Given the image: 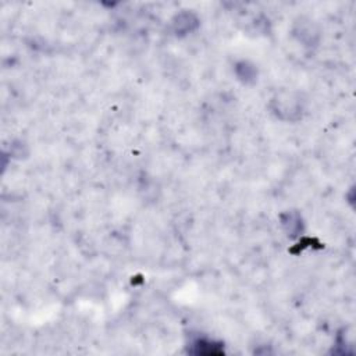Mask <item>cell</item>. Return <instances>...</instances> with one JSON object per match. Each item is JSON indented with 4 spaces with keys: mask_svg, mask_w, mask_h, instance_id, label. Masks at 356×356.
I'll use <instances>...</instances> for the list:
<instances>
[{
    "mask_svg": "<svg viewBox=\"0 0 356 356\" xmlns=\"http://www.w3.org/2000/svg\"><path fill=\"white\" fill-rule=\"evenodd\" d=\"M267 108L281 122H299L307 113V99L298 89L282 88L270 96Z\"/></svg>",
    "mask_w": 356,
    "mask_h": 356,
    "instance_id": "1",
    "label": "cell"
},
{
    "mask_svg": "<svg viewBox=\"0 0 356 356\" xmlns=\"http://www.w3.org/2000/svg\"><path fill=\"white\" fill-rule=\"evenodd\" d=\"M289 32L292 39L307 50L318 47L323 38V31L318 22L307 15H299L292 22Z\"/></svg>",
    "mask_w": 356,
    "mask_h": 356,
    "instance_id": "2",
    "label": "cell"
},
{
    "mask_svg": "<svg viewBox=\"0 0 356 356\" xmlns=\"http://www.w3.org/2000/svg\"><path fill=\"white\" fill-rule=\"evenodd\" d=\"M200 28V17L193 10H181L170 19V29L175 38H186Z\"/></svg>",
    "mask_w": 356,
    "mask_h": 356,
    "instance_id": "3",
    "label": "cell"
},
{
    "mask_svg": "<svg viewBox=\"0 0 356 356\" xmlns=\"http://www.w3.org/2000/svg\"><path fill=\"white\" fill-rule=\"evenodd\" d=\"M278 221L282 232L291 239H296L305 232V220L298 210L282 211L278 216Z\"/></svg>",
    "mask_w": 356,
    "mask_h": 356,
    "instance_id": "4",
    "label": "cell"
},
{
    "mask_svg": "<svg viewBox=\"0 0 356 356\" xmlns=\"http://www.w3.org/2000/svg\"><path fill=\"white\" fill-rule=\"evenodd\" d=\"M232 72L242 85L252 86L259 79V68L254 63L246 58H239L232 64Z\"/></svg>",
    "mask_w": 356,
    "mask_h": 356,
    "instance_id": "5",
    "label": "cell"
},
{
    "mask_svg": "<svg viewBox=\"0 0 356 356\" xmlns=\"http://www.w3.org/2000/svg\"><path fill=\"white\" fill-rule=\"evenodd\" d=\"M195 349L192 352L197 353V355H216L220 353L221 349H217L216 343L210 339H204V338H199L193 342Z\"/></svg>",
    "mask_w": 356,
    "mask_h": 356,
    "instance_id": "6",
    "label": "cell"
}]
</instances>
